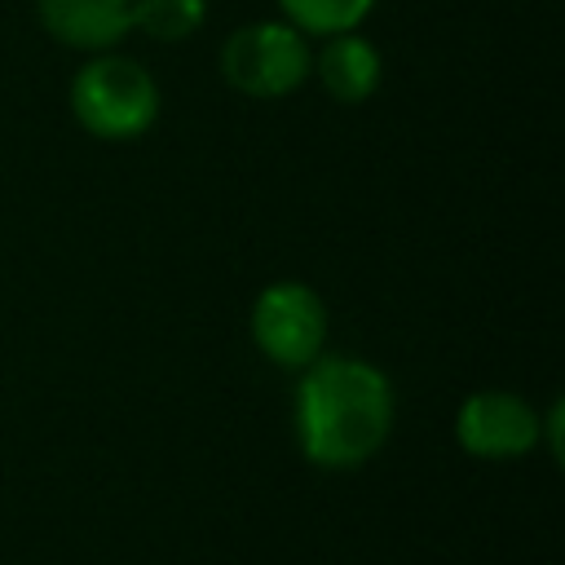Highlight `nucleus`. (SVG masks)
<instances>
[{"label":"nucleus","instance_id":"nucleus-1","mask_svg":"<svg viewBox=\"0 0 565 565\" xmlns=\"http://www.w3.org/2000/svg\"><path fill=\"white\" fill-rule=\"evenodd\" d=\"M397 424V393L384 366L358 353H318L296 371L291 433L305 463L353 472L371 463Z\"/></svg>","mask_w":565,"mask_h":565},{"label":"nucleus","instance_id":"nucleus-2","mask_svg":"<svg viewBox=\"0 0 565 565\" xmlns=\"http://www.w3.org/2000/svg\"><path fill=\"white\" fill-rule=\"evenodd\" d=\"M75 124L97 141H137L159 124L163 97L146 62L128 53H88L66 88Z\"/></svg>","mask_w":565,"mask_h":565},{"label":"nucleus","instance_id":"nucleus-3","mask_svg":"<svg viewBox=\"0 0 565 565\" xmlns=\"http://www.w3.org/2000/svg\"><path fill=\"white\" fill-rule=\"evenodd\" d=\"M221 79L256 102H278L313 79V44L287 18L234 26L221 44Z\"/></svg>","mask_w":565,"mask_h":565},{"label":"nucleus","instance_id":"nucleus-4","mask_svg":"<svg viewBox=\"0 0 565 565\" xmlns=\"http://www.w3.org/2000/svg\"><path fill=\"white\" fill-rule=\"evenodd\" d=\"M327 300L318 287L300 278H274L256 291L247 309V335L256 353L278 371H305L318 353H327Z\"/></svg>","mask_w":565,"mask_h":565},{"label":"nucleus","instance_id":"nucleus-5","mask_svg":"<svg viewBox=\"0 0 565 565\" xmlns=\"http://www.w3.org/2000/svg\"><path fill=\"white\" fill-rule=\"evenodd\" d=\"M543 441V411L512 388H477L455 411V446L481 463L534 455Z\"/></svg>","mask_w":565,"mask_h":565},{"label":"nucleus","instance_id":"nucleus-6","mask_svg":"<svg viewBox=\"0 0 565 565\" xmlns=\"http://www.w3.org/2000/svg\"><path fill=\"white\" fill-rule=\"evenodd\" d=\"M35 18L75 53H106L132 35V0H35Z\"/></svg>","mask_w":565,"mask_h":565},{"label":"nucleus","instance_id":"nucleus-7","mask_svg":"<svg viewBox=\"0 0 565 565\" xmlns=\"http://www.w3.org/2000/svg\"><path fill=\"white\" fill-rule=\"evenodd\" d=\"M313 75L331 102L362 106L375 97L384 79V57L375 40H366L362 31H340V35H322V49L313 53Z\"/></svg>","mask_w":565,"mask_h":565},{"label":"nucleus","instance_id":"nucleus-8","mask_svg":"<svg viewBox=\"0 0 565 565\" xmlns=\"http://www.w3.org/2000/svg\"><path fill=\"white\" fill-rule=\"evenodd\" d=\"M380 0H278V13L305 31L309 40L318 35H340V31H362Z\"/></svg>","mask_w":565,"mask_h":565},{"label":"nucleus","instance_id":"nucleus-9","mask_svg":"<svg viewBox=\"0 0 565 565\" xmlns=\"http://www.w3.org/2000/svg\"><path fill=\"white\" fill-rule=\"evenodd\" d=\"M207 22V0H132V31L154 44H181Z\"/></svg>","mask_w":565,"mask_h":565}]
</instances>
